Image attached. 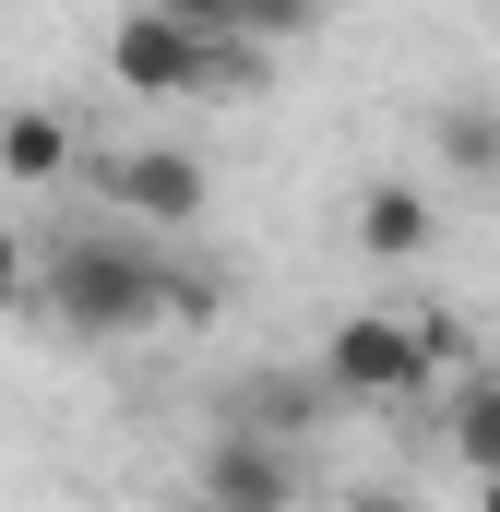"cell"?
<instances>
[{
  "label": "cell",
  "instance_id": "1",
  "mask_svg": "<svg viewBox=\"0 0 500 512\" xmlns=\"http://www.w3.org/2000/svg\"><path fill=\"white\" fill-rule=\"evenodd\" d=\"M36 310H48L60 334H84V346L155 334V322L179 310V262L155 251V239H131V227H72V239L36 251Z\"/></svg>",
  "mask_w": 500,
  "mask_h": 512
},
{
  "label": "cell",
  "instance_id": "2",
  "mask_svg": "<svg viewBox=\"0 0 500 512\" xmlns=\"http://www.w3.org/2000/svg\"><path fill=\"white\" fill-rule=\"evenodd\" d=\"M429 346H417V310H346L334 322V346H322V393H346V405H405V393H429Z\"/></svg>",
  "mask_w": 500,
  "mask_h": 512
},
{
  "label": "cell",
  "instance_id": "3",
  "mask_svg": "<svg viewBox=\"0 0 500 512\" xmlns=\"http://www.w3.org/2000/svg\"><path fill=\"white\" fill-rule=\"evenodd\" d=\"M203 191H215V179H203V155H179V143H131V155H108V203H120L131 227H155V239L191 227Z\"/></svg>",
  "mask_w": 500,
  "mask_h": 512
},
{
  "label": "cell",
  "instance_id": "4",
  "mask_svg": "<svg viewBox=\"0 0 500 512\" xmlns=\"http://www.w3.org/2000/svg\"><path fill=\"white\" fill-rule=\"evenodd\" d=\"M203 489H215V501L274 512V501H298V453H286L274 429H215V453H203Z\"/></svg>",
  "mask_w": 500,
  "mask_h": 512
},
{
  "label": "cell",
  "instance_id": "5",
  "mask_svg": "<svg viewBox=\"0 0 500 512\" xmlns=\"http://www.w3.org/2000/svg\"><path fill=\"white\" fill-rule=\"evenodd\" d=\"M429 239H441V215H429L417 179H370V191H358V251L370 262H417Z\"/></svg>",
  "mask_w": 500,
  "mask_h": 512
},
{
  "label": "cell",
  "instance_id": "6",
  "mask_svg": "<svg viewBox=\"0 0 500 512\" xmlns=\"http://www.w3.org/2000/svg\"><path fill=\"white\" fill-rule=\"evenodd\" d=\"M84 167V143L60 108H0V179H24V191H48V179H72Z\"/></svg>",
  "mask_w": 500,
  "mask_h": 512
},
{
  "label": "cell",
  "instance_id": "7",
  "mask_svg": "<svg viewBox=\"0 0 500 512\" xmlns=\"http://www.w3.org/2000/svg\"><path fill=\"white\" fill-rule=\"evenodd\" d=\"M441 441L465 453V477H477V465H500V370L453 382V405H441Z\"/></svg>",
  "mask_w": 500,
  "mask_h": 512
},
{
  "label": "cell",
  "instance_id": "8",
  "mask_svg": "<svg viewBox=\"0 0 500 512\" xmlns=\"http://www.w3.org/2000/svg\"><path fill=\"white\" fill-rule=\"evenodd\" d=\"M310 405H322L310 382H239L215 417H227V429H274V441H298V429H310Z\"/></svg>",
  "mask_w": 500,
  "mask_h": 512
},
{
  "label": "cell",
  "instance_id": "9",
  "mask_svg": "<svg viewBox=\"0 0 500 512\" xmlns=\"http://www.w3.org/2000/svg\"><path fill=\"white\" fill-rule=\"evenodd\" d=\"M429 143H441V167H453V179H500V108H441Z\"/></svg>",
  "mask_w": 500,
  "mask_h": 512
},
{
  "label": "cell",
  "instance_id": "10",
  "mask_svg": "<svg viewBox=\"0 0 500 512\" xmlns=\"http://www.w3.org/2000/svg\"><path fill=\"white\" fill-rule=\"evenodd\" d=\"M215 24H227V36H310L322 0H215Z\"/></svg>",
  "mask_w": 500,
  "mask_h": 512
},
{
  "label": "cell",
  "instance_id": "11",
  "mask_svg": "<svg viewBox=\"0 0 500 512\" xmlns=\"http://www.w3.org/2000/svg\"><path fill=\"white\" fill-rule=\"evenodd\" d=\"M12 310H36V251L0 227V322H12Z\"/></svg>",
  "mask_w": 500,
  "mask_h": 512
},
{
  "label": "cell",
  "instance_id": "12",
  "mask_svg": "<svg viewBox=\"0 0 500 512\" xmlns=\"http://www.w3.org/2000/svg\"><path fill=\"white\" fill-rule=\"evenodd\" d=\"M155 12H191V24H215V0H155Z\"/></svg>",
  "mask_w": 500,
  "mask_h": 512
},
{
  "label": "cell",
  "instance_id": "13",
  "mask_svg": "<svg viewBox=\"0 0 500 512\" xmlns=\"http://www.w3.org/2000/svg\"><path fill=\"white\" fill-rule=\"evenodd\" d=\"M477 501H489V512H500V465H477Z\"/></svg>",
  "mask_w": 500,
  "mask_h": 512
}]
</instances>
